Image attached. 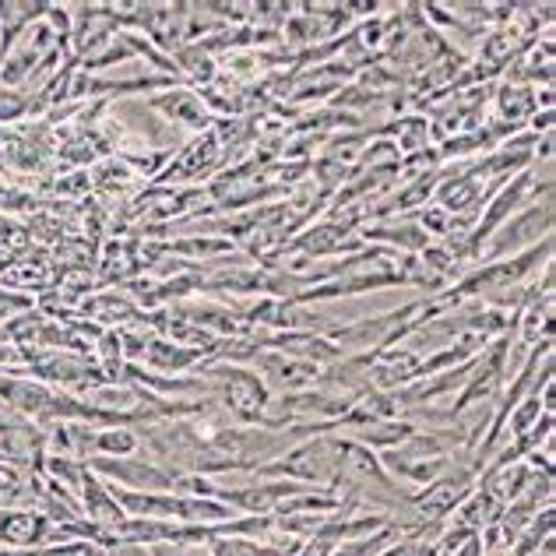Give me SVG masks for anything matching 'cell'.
Instances as JSON below:
<instances>
[{
  "instance_id": "4",
  "label": "cell",
  "mask_w": 556,
  "mask_h": 556,
  "mask_svg": "<svg viewBox=\"0 0 556 556\" xmlns=\"http://www.w3.org/2000/svg\"><path fill=\"white\" fill-rule=\"evenodd\" d=\"M265 367H268V374H271V384H286V388H300V384H306L317 370H311V367H296V363H282V356H268L265 359Z\"/></svg>"
},
{
  "instance_id": "3",
  "label": "cell",
  "mask_w": 556,
  "mask_h": 556,
  "mask_svg": "<svg viewBox=\"0 0 556 556\" xmlns=\"http://www.w3.org/2000/svg\"><path fill=\"white\" fill-rule=\"evenodd\" d=\"M138 447V437L124 430V427H106V430H92V451L96 458H124Z\"/></svg>"
},
{
  "instance_id": "2",
  "label": "cell",
  "mask_w": 556,
  "mask_h": 556,
  "mask_svg": "<svg viewBox=\"0 0 556 556\" xmlns=\"http://www.w3.org/2000/svg\"><path fill=\"white\" fill-rule=\"evenodd\" d=\"M223 377H229V405L240 408V413H251V408L265 405V388L261 380L247 370H223Z\"/></svg>"
},
{
  "instance_id": "5",
  "label": "cell",
  "mask_w": 556,
  "mask_h": 556,
  "mask_svg": "<svg viewBox=\"0 0 556 556\" xmlns=\"http://www.w3.org/2000/svg\"><path fill=\"white\" fill-rule=\"evenodd\" d=\"M113 556H144V549H116Z\"/></svg>"
},
{
  "instance_id": "1",
  "label": "cell",
  "mask_w": 556,
  "mask_h": 556,
  "mask_svg": "<svg viewBox=\"0 0 556 556\" xmlns=\"http://www.w3.org/2000/svg\"><path fill=\"white\" fill-rule=\"evenodd\" d=\"M50 535V525L39 515H28V510H11V515H0V539L8 546H36Z\"/></svg>"
}]
</instances>
